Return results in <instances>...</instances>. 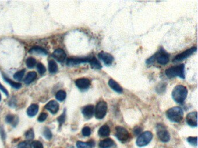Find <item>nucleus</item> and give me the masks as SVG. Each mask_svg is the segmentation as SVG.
I'll use <instances>...</instances> for the list:
<instances>
[{
	"mask_svg": "<svg viewBox=\"0 0 198 148\" xmlns=\"http://www.w3.org/2000/svg\"><path fill=\"white\" fill-rule=\"evenodd\" d=\"M188 94V90L186 86L177 85L174 88L172 97L174 100L180 104H182L186 99Z\"/></svg>",
	"mask_w": 198,
	"mask_h": 148,
	"instance_id": "1",
	"label": "nucleus"
},
{
	"mask_svg": "<svg viewBox=\"0 0 198 148\" xmlns=\"http://www.w3.org/2000/svg\"><path fill=\"white\" fill-rule=\"evenodd\" d=\"M166 75L168 78H173L179 76L180 78L185 79V66L184 64L171 67L165 71Z\"/></svg>",
	"mask_w": 198,
	"mask_h": 148,
	"instance_id": "2",
	"label": "nucleus"
},
{
	"mask_svg": "<svg viewBox=\"0 0 198 148\" xmlns=\"http://www.w3.org/2000/svg\"><path fill=\"white\" fill-rule=\"evenodd\" d=\"M166 116L170 121L175 123H179L183 119L184 112L180 107H173L167 111Z\"/></svg>",
	"mask_w": 198,
	"mask_h": 148,
	"instance_id": "3",
	"label": "nucleus"
},
{
	"mask_svg": "<svg viewBox=\"0 0 198 148\" xmlns=\"http://www.w3.org/2000/svg\"><path fill=\"white\" fill-rule=\"evenodd\" d=\"M152 138L153 134L150 131H145L138 137L136 141V145L138 147L145 146L152 141Z\"/></svg>",
	"mask_w": 198,
	"mask_h": 148,
	"instance_id": "4",
	"label": "nucleus"
},
{
	"mask_svg": "<svg viewBox=\"0 0 198 148\" xmlns=\"http://www.w3.org/2000/svg\"><path fill=\"white\" fill-rule=\"evenodd\" d=\"M156 131L158 138L161 142H167L170 141V134L163 124H158L156 126Z\"/></svg>",
	"mask_w": 198,
	"mask_h": 148,
	"instance_id": "5",
	"label": "nucleus"
},
{
	"mask_svg": "<svg viewBox=\"0 0 198 148\" xmlns=\"http://www.w3.org/2000/svg\"><path fill=\"white\" fill-rule=\"evenodd\" d=\"M108 109V105L105 101H99L96 106L95 116L98 119H102L105 116Z\"/></svg>",
	"mask_w": 198,
	"mask_h": 148,
	"instance_id": "6",
	"label": "nucleus"
},
{
	"mask_svg": "<svg viewBox=\"0 0 198 148\" xmlns=\"http://www.w3.org/2000/svg\"><path fill=\"white\" fill-rule=\"evenodd\" d=\"M155 57V60H157V62L161 65H166L170 60L169 55L163 48H161L160 51L156 53Z\"/></svg>",
	"mask_w": 198,
	"mask_h": 148,
	"instance_id": "7",
	"label": "nucleus"
},
{
	"mask_svg": "<svg viewBox=\"0 0 198 148\" xmlns=\"http://www.w3.org/2000/svg\"><path fill=\"white\" fill-rule=\"evenodd\" d=\"M116 136L121 142H126L129 139L130 134L128 131L124 127L118 126L116 127Z\"/></svg>",
	"mask_w": 198,
	"mask_h": 148,
	"instance_id": "8",
	"label": "nucleus"
},
{
	"mask_svg": "<svg viewBox=\"0 0 198 148\" xmlns=\"http://www.w3.org/2000/svg\"><path fill=\"white\" fill-rule=\"evenodd\" d=\"M197 50L196 47H192L189 49L186 50V51L183 52L182 53L179 54L176 56L173 60L174 62H180L186 59V58L189 57L190 56L192 55V54L195 52Z\"/></svg>",
	"mask_w": 198,
	"mask_h": 148,
	"instance_id": "9",
	"label": "nucleus"
},
{
	"mask_svg": "<svg viewBox=\"0 0 198 148\" xmlns=\"http://www.w3.org/2000/svg\"><path fill=\"white\" fill-rule=\"evenodd\" d=\"M91 56H88L87 57L83 58H70L68 59L67 65L69 66H74L76 65H79L81 63L84 62H89Z\"/></svg>",
	"mask_w": 198,
	"mask_h": 148,
	"instance_id": "10",
	"label": "nucleus"
},
{
	"mask_svg": "<svg viewBox=\"0 0 198 148\" xmlns=\"http://www.w3.org/2000/svg\"><path fill=\"white\" fill-rule=\"evenodd\" d=\"M198 113L197 112H193L188 113L186 117L187 124L192 127H197L198 125Z\"/></svg>",
	"mask_w": 198,
	"mask_h": 148,
	"instance_id": "11",
	"label": "nucleus"
},
{
	"mask_svg": "<svg viewBox=\"0 0 198 148\" xmlns=\"http://www.w3.org/2000/svg\"><path fill=\"white\" fill-rule=\"evenodd\" d=\"M99 59L104 62L106 66H110L114 60L113 56L105 52H101L98 54Z\"/></svg>",
	"mask_w": 198,
	"mask_h": 148,
	"instance_id": "12",
	"label": "nucleus"
},
{
	"mask_svg": "<svg viewBox=\"0 0 198 148\" xmlns=\"http://www.w3.org/2000/svg\"><path fill=\"white\" fill-rule=\"evenodd\" d=\"M52 57L56 61L59 62H63L66 60V54L62 49H57L52 53Z\"/></svg>",
	"mask_w": 198,
	"mask_h": 148,
	"instance_id": "13",
	"label": "nucleus"
},
{
	"mask_svg": "<svg viewBox=\"0 0 198 148\" xmlns=\"http://www.w3.org/2000/svg\"><path fill=\"white\" fill-rule=\"evenodd\" d=\"M75 83L79 89L86 90L91 85V81L87 78H80L76 80Z\"/></svg>",
	"mask_w": 198,
	"mask_h": 148,
	"instance_id": "14",
	"label": "nucleus"
},
{
	"mask_svg": "<svg viewBox=\"0 0 198 148\" xmlns=\"http://www.w3.org/2000/svg\"><path fill=\"white\" fill-rule=\"evenodd\" d=\"M82 113L84 117L89 120L93 117L94 113V106L93 105H88L84 106L82 109Z\"/></svg>",
	"mask_w": 198,
	"mask_h": 148,
	"instance_id": "15",
	"label": "nucleus"
},
{
	"mask_svg": "<svg viewBox=\"0 0 198 148\" xmlns=\"http://www.w3.org/2000/svg\"><path fill=\"white\" fill-rule=\"evenodd\" d=\"M45 108L51 112L52 114H55L59 108V104L54 100L51 101L47 105H45Z\"/></svg>",
	"mask_w": 198,
	"mask_h": 148,
	"instance_id": "16",
	"label": "nucleus"
},
{
	"mask_svg": "<svg viewBox=\"0 0 198 148\" xmlns=\"http://www.w3.org/2000/svg\"><path fill=\"white\" fill-rule=\"evenodd\" d=\"M115 145V141L111 138H106L101 141L99 143V148H111Z\"/></svg>",
	"mask_w": 198,
	"mask_h": 148,
	"instance_id": "17",
	"label": "nucleus"
},
{
	"mask_svg": "<svg viewBox=\"0 0 198 148\" xmlns=\"http://www.w3.org/2000/svg\"><path fill=\"white\" fill-rule=\"evenodd\" d=\"M108 84H109V86L111 87V89L113 90H115V92H118V93H122L123 92V88L120 85H119L118 84V82H116L115 80L111 79L110 80H109Z\"/></svg>",
	"mask_w": 198,
	"mask_h": 148,
	"instance_id": "18",
	"label": "nucleus"
},
{
	"mask_svg": "<svg viewBox=\"0 0 198 148\" xmlns=\"http://www.w3.org/2000/svg\"><path fill=\"white\" fill-rule=\"evenodd\" d=\"M111 133L110 128L108 125H104L98 130V135L101 137H106L109 136Z\"/></svg>",
	"mask_w": 198,
	"mask_h": 148,
	"instance_id": "19",
	"label": "nucleus"
},
{
	"mask_svg": "<svg viewBox=\"0 0 198 148\" xmlns=\"http://www.w3.org/2000/svg\"><path fill=\"white\" fill-rule=\"evenodd\" d=\"M38 109L39 108L37 104H32L28 108L27 110V113L30 117H33L37 115Z\"/></svg>",
	"mask_w": 198,
	"mask_h": 148,
	"instance_id": "20",
	"label": "nucleus"
},
{
	"mask_svg": "<svg viewBox=\"0 0 198 148\" xmlns=\"http://www.w3.org/2000/svg\"><path fill=\"white\" fill-rule=\"evenodd\" d=\"M89 63L90 64L91 68L93 69H100L102 68V66L100 62L97 59V58H95L94 56H91V58L89 62Z\"/></svg>",
	"mask_w": 198,
	"mask_h": 148,
	"instance_id": "21",
	"label": "nucleus"
},
{
	"mask_svg": "<svg viewBox=\"0 0 198 148\" xmlns=\"http://www.w3.org/2000/svg\"><path fill=\"white\" fill-rule=\"evenodd\" d=\"M29 53L32 54H37V55H47V52L45 50L42 48L38 47V46H36L31 48V49L29 50Z\"/></svg>",
	"mask_w": 198,
	"mask_h": 148,
	"instance_id": "22",
	"label": "nucleus"
},
{
	"mask_svg": "<svg viewBox=\"0 0 198 148\" xmlns=\"http://www.w3.org/2000/svg\"><path fill=\"white\" fill-rule=\"evenodd\" d=\"M37 78V74L36 72L32 71L29 72L27 75V76L25 78L24 82L26 84H30L33 80H35V79Z\"/></svg>",
	"mask_w": 198,
	"mask_h": 148,
	"instance_id": "23",
	"label": "nucleus"
},
{
	"mask_svg": "<svg viewBox=\"0 0 198 148\" xmlns=\"http://www.w3.org/2000/svg\"><path fill=\"white\" fill-rule=\"evenodd\" d=\"M58 65L54 60H51L48 63V69L51 74H55L58 71Z\"/></svg>",
	"mask_w": 198,
	"mask_h": 148,
	"instance_id": "24",
	"label": "nucleus"
},
{
	"mask_svg": "<svg viewBox=\"0 0 198 148\" xmlns=\"http://www.w3.org/2000/svg\"><path fill=\"white\" fill-rule=\"evenodd\" d=\"M66 97V93L65 91L60 90L56 94V99L59 101H63Z\"/></svg>",
	"mask_w": 198,
	"mask_h": 148,
	"instance_id": "25",
	"label": "nucleus"
},
{
	"mask_svg": "<svg viewBox=\"0 0 198 148\" xmlns=\"http://www.w3.org/2000/svg\"><path fill=\"white\" fill-rule=\"evenodd\" d=\"M5 120L8 123L12 124L13 125L16 124L15 122L16 121L18 122V118L15 117L14 115H7L6 118H5Z\"/></svg>",
	"mask_w": 198,
	"mask_h": 148,
	"instance_id": "26",
	"label": "nucleus"
},
{
	"mask_svg": "<svg viewBox=\"0 0 198 148\" xmlns=\"http://www.w3.org/2000/svg\"><path fill=\"white\" fill-rule=\"evenodd\" d=\"M4 79L6 82L8 83H9L11 86L15 88V89H19L20 87L22 86V85L19 83H16L13 82L12 80H10L9 79L7 78L6 77H4Z\"/></svg>",
	"mask_w": 198,
	"mask_h": 148,
	"instance_id": "27",
	"label": "nucleus"
},
{
	"mask_svg": "<svg viewBox=\"0 0 198 148\" xmlns=\"http://www.w3.org/2000/svg\"><path fill=\"white\" fill-rule=\"evenodd\" d=\"M77 148H92L91 145L89 142H82L80 141H77L76 143Z\"/></svg>",
	"mask_w": 198,
	"mask_h": 148,
	"instance_id": "28",
	"label": "nucleus"
},
{
	"mask_svg": "<svg viewBox=\"0 0 198 148\" xmlns=\"http://www.w3.org/2000/svg\"><path fill=\"white\" fill-rule=\"evenodd\" d=\"M36 64V60L33 57H29L26 60V65L29 68H33Z\"/></svg>",
	"mask_w": 198,
	"mask_h": 148,
	"instance_id": "29",
	"label": "nucleus"
},
{
	"mask_svg": "<svg viewBox=\"0 0 198 148\" xmlns=\"http://www.w3.org/2000/svg\"><path fill=\"white\" fill-rule=\"evenodd\" d=\"M25 69H23V70H21L20 71H18L16 73L14 74L13 78L15 79H16V80H20L23 78V77L24 76V74H25Z\"/></svg>",
	"mask_w": 198,
	"mask_h": 148,
	"instance_id": "30",
	"label": "nucleus"
},
{
	"mask_svg": "<svg viewBox=\"0 0 198 148\" xmlns=\"http://www.w3.org/2000/svg\"><path fill=\"white\" fill-rule=\"evenodd\" d=\"M25 136L26 138V139L29 140H31L34 138V133L33 129L29 130L28 131H27L25 133Z\"/></svg>",
	"mask_w": 198,
	"mask_h": 148,
	"instance_id": "31",
	"label": "nucleus"
},
{
	"mask_svg": "<svg viewBox=\"0 0 198 148\" xmlns=\"http://www.w3.org/2000/svg\"><path fill=\"white\" fill-rule=\"evenodd\" d=\"M43 135L47 140H51L52 136L51 131L48 128H45L44 130Z\"/></svg>",
	"mask_w": 198,
	"mask_h": 148,
	"instance_id": "32",
	"label": "nucleus"
},
{
	"mask_svg": "<svg viewBox=\"0 0 198 148\" xmlns=\"http://www.w3.org/2000/svg\"><path fill=\"white\" fill-rule=\"evenodd\" d=\"M187 141L193 146H197V136H189L187 138Z\"/></svg>",
	"mask_w": 198,
	"mask_h": 148,
	"instance_id": "33",
	"label": "nucleus"
},
{
	"mask_svg": "<svg viewBox=\"0 0 198 148\" xmlns=\"http://www.w3.org/2000/svg\"><path fill=\"white\" fill-rule=\"evenodd\" d=\"M91 130L88 127H85L82 129V134L84 136H89L91 135Z\"/></svg>",
	"mask_w": 198,
	"mask_h": 148,
	"instance_id": "34",
	"label": "nucleus"
},
{
	"mask_svg": "<svg viewBox=\"0 0 198 148\" xmlns=\"http://www.w3.org/2000/svg\"><path fill=\"white\" fill-rule=\"evenodd\" d=\"M37 71L39 74H44L46 71V68L44 67L43 64H42L41 63H39L37 64Z\"/></svg>",
	"mask_w": 198,
	"mask_h": 148,
	"instance_id": "35",
	"label": "nucleus"
},
{
	"mask_svg": "<svg viewBox=\"0 0 198 148\" xmlns=\"http://www.w3.org/2000/svg\"><path fill=\"white\" fill-rule=\"evenodd\" d=\"M18 148H31V145L29 142L24 141L20 142L18 145Z\"/></svg>",
	"mask_w": 198,
	"mask_h": 148,
	"instance_id": "36",
	"label": "nucleus"
},
{
	"mask_svg": "<svg viewBox=\"0 0 198 148\" xmlns=\"http://www.w3.org/2000/svg\"><path fill=\"white\" fill-rule=\"evenodd\" d=\"M66 119V113H65V111L62 113V115L58 118V121L60 125H62V124L65 121Z\"/></svg>",
	"mask_w": 198,
	"mask_h": 148,
	"instance_id": "37",
	"label": "nucleus"
},
{
	"mask_svg": "<svg viewBox=\"0 0 198 148\" xmlns=\"http://www.w3.org/2000/svg\"><path fill=\"white\" fill-rule=\"evenodd\" d=\"M47 116H48V114L47 113H45V112H43L41 113L39 117L38 118V120L40 122H44L46 120V119L47 118Z\"/></svg>",
	"mask_w": 198,
	"mask_h": 148,
	"instance_id": "38",
	"label": "nucleus"
},
{
	"mask_svg": "<svg viewBox=\"0 0 198 148\" xmlns=\"http://www.w3.org/2000/svg\"><path fill=\"white\" fill-rule=\"evenodd\" d=\"M32 146L33 148H43L42 143L38 141H34L32 142Z\"/></svg>",
	"mask_w": 198,
	"mask_h": 148,
	"instance_id": "39",
	"label": "nucleus"
},
{
	"mask_svg": "<svg viewBox=\"0 0 198 148\" xmlns=\"http://www.w3.org/2000/svg\"><path fill=\"white\" fill-rule=\"evenodd\" d=\"M142 131V129L140 127H136L134 129V133L136 136H137V135H139L140 134H141Z\"/></svg>",
	"mask_w": 198,
	"mask_h": 148,
	"instance_id": "40",
	"label": "nucleus"
},
{
	"mask_svg": "<svg viewBox=\"0 0 198 148\" xmlns=\"http://www.w3.org/2000/svg\"><path fill=\"white\" fill-rule=\"evenodd\" d=\"M0 89H1L3 92H4V93L6 94V96H8V91L6 90V89H5L4 87L3 86L1 83H0Z\"/></svg>",
	"mask_w": 198,
	"mask_h": 148,
	"instance_id": "41",
	"label": "nucleus"
},
{
	"mask_svg": "<svg viewBox=\"0 0 198 148\" xmlns=\"http://www.w3.org/2000/svg\"><path fill=\"white\" fill-rule=\"evenodd\" d=\"M0 134H1V136H2V138L3 139H4L5 138V133H4V130L3 129V128L2 129L1 128V129H0Z\"/></svg>",
	"mask_w": 198,
	"mask_h": 148,
	"instance_id": "42",
	"label": "nucleus"
},
{
	"mask_svg": "<svg viewBox=\"0 0 198 148\" xmlns=\"http://www.w3.org/2000/svg\"><path fill=\"white\" fill-rule=\"evenodd\" d=\"M1 94H0V101H1Z\"/></svg>",
	"mask_w": 198,
	"mask_h": 148,
	"instance_id": "43",
	"label": "nucleus"
}]
</instances>
